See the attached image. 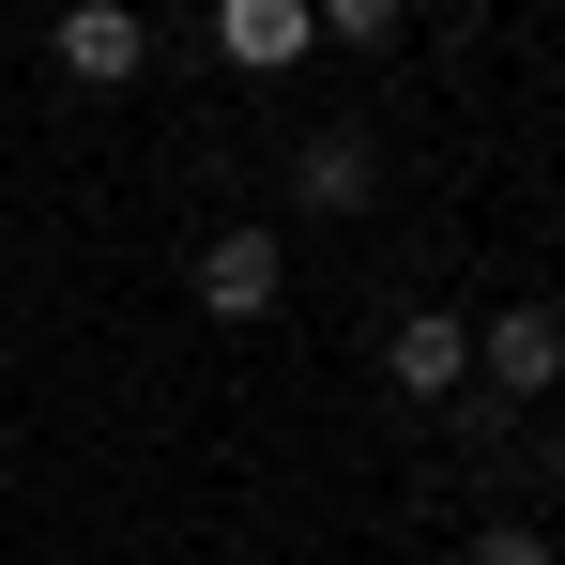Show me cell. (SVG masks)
Instances as JSON below:
<instances>
[{"mask_svg": "<svg viewBox=\"0 0 565 565\" xmlns=\"http://www.w3.org/2000/svg\"><path fill=\"white\" fill-rule=\"evenodd\" d=\"M473 565H565L551 535H473Z\"/></svg>", "mask_w": 565, "mask_h": 565, "instance_id": "cell-8", "label": "cell"}, {"mask_svg": "<svg viewBox=\"0 0 565 565\" xmlns=\"http://www.w3.org/2000/svg\"><path fill=\"white\" fill-rule=\"evenodd\" d=\"M321 46V15L306 0H214V62H245V77H290Z\"/></svg>", "mask_w": 565, "mask_h": 565, "instance_id": "cell-4", "label": "cell"}, {"mask_svg": "<svg viewBox=\"0 0 565 565\" xmlns=\"http://www.w3.org/2000/svg\"><path fill=\"white\" fill-rule=\"evenodd\" d=\"M306 15H321V46H382V31H397L413 0H306Z\"/></svg>", "mask_w": 565, "mask_h": 565, "instance_id": "cell-7", "label": "cell"}, {"mask_svg": "<svg viewBox=\"0 0 565 565\" xmlns=\"http://www.w3.org/2000/svg\"><path fill=\"white\" fill-rule=\"evenodd\" d=\"M276 290H290L276 230H214V245H199V306H214V321H276Z\"/></svg>", "mask_w": 565, "mask_h": 565, "instance_id": "cell-2", "label": "cell"}, {"mask_svg": "<svg viewBox=\"0 0 565 565\" xmlns=\"http://www.w3.org/2000/svg\"><path fill=\"white\" fill-rule=\"evenodd\" d=\"M367 184H382V153L352 138V122H321V138L290 153V199H306V214H367Z\"/></svg>", "mask_w": 565, "mask_h": 565, "instance_id": "cell-6", "label": "cell"}, {"mask_svg": "<svg viewBox=\"0 0 565 565\" xmlns=\"http://www.w3.org/2000/svg\"><path fill=\"white\" fill-rule=\"evenodd\" d=\"M382 367H397V397H459V382H473V321H459V306H397Z\"/></svg>", "mask_w": 565, "mask_h": 565, "instance_id": "cell-3", "label": "cell"}, {"mask_svg": "<svg viewBox=\"0 0 565 565\" xmlns=\"http://www.w3.org/2000/svg\"><path fill=\"white\" fill-rule=\"evenodd\" d=\"M473 367L504 382V397H551L565 382V306H504V321L473 337Z\"/></svg>", "mask_w": 565, "mask_h": 565, "instance_id": "cell-5", "label": "cell"}, {"mask_svg": "<svg viewBox=\"0 0 565 565\" xmlns=\"http://www.w3.org/2000/svg\"><path fill=\"white\" fill-rule=\"evenodd\" d=\"M46 62H62L77 93H122V77L153 62V15H138V0H77V15L46 31Z\"/></svg>", "mask_w": 565, "mask_h": 565, "instance_id": "cell-1", "label": "cell"}, {"mask_svg": "<svg viewBox=\"0 0 565 565\" xmlns=\"http://www.w3.org/2000/svg\"><path fill=\"white\" fill-rule=\"evenodd\" d=\"M0 245H15V230H0Z\"/></svg>", "mask_w": 565, "mask_h": 565, "instance_id": "cell-9", "label": "cell"}]
</instances>
